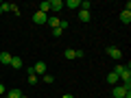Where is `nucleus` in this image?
Returning a JSON list of instances; mask_svg holds the SVG:
<instances>
[{
  "label": "nucleus",
  "mask_w": 131,
  "mask_h": 98,
  "mask_svg": "<svg viewBox=\"0 0 131 98\" xmlns=\"http://www.w3.org/2000/svg\"><path fill=\"white\" fill-rule=\"evenodd\" d=\"M20 98H28V96H24V94H22V96H20Z\"/></svg>",
  "instance_id": "26"
},
{
  "label": "nucleus",
  "mask_w": 131,
  "mask_h": 98,
  "mask_svg": "<svg viewBox=\"0 0 131 98\" xmlns=\"http://www.w3.org/2000/svg\"><path fill=\"white\" fill-rule=\"evenodd\" d=\"M61 9H63V0H50V11L59 13Z\"/></svg>",
  "instance_id": "7"
},
{
  "label": "nucleus",
  "mask_w": 131,
  "mask_h": 98,
  "mask_svg": "<svg viewBox=\"0 0 131 98\" xmlns=\"http://www.w3.org/2000/svg\"><path fill=\"white\" fill-rule=\"evenodd\" d=\"M2 13H5V11H2V2H0V15H2Z\"/></svg>",
  "instance_id": "24"
},
{
  "label": "nucleus",
  "mask_w": 131,
  "mask_h": 98,
  "mask_svg": "<svg viewBox=\"0 0 131 98\" xmlns=\"http://www.w3.org/2000/svg\"><path fill=\"white\" fill-rule=\"evenodd\" d=\"M114 72H116V74H118V76H120V74H122V72H125V65H116V68H114Z\"/></svg>",
  "instance_id": "21"
},
{
  "label": "nucleus",
  "mask_w": 131,
  "mask_h": 98,
  "mask_svg": "<svg viewBox=\"0 0 131 98\" xmlns=\"http://www.w3.org/2000/svg\"><path fill=\"white\" fill-rule=\"evenodd\" d=\"M46 70H48V68H46V63H44V61H37V63H35V65H33V72H35V74H46Z\"/></svg>",
  "instance_id": "4"
},
{
  "label": "nucleus",
  "mask_w": 131,
  "mask_h": 98,
  "mask_svg": "<svg viewBox=\"0 0 131 98\" xmlns=\"http://www.w3.org/2000/svg\"><path fill=\"white\" fill-rule=\"evenodd\" d=\"M52 35H55V37H57V39H59V37H61V35H63V31H61V28H59V26H57V28H52Z\"/></svg>",
  "instance_id": "19"
},
{
  "label": "nucleus",
  "mask_w": 131,
  "mask_h": 98,
  "mask_svg": "<svg viewBox=\"0 0 131 98\" xmlns=\"http://www.w3.org/2000/svg\"><path fill=\"white\" fill-rule=\"evenodd\" d=\"M120 22H125V24L131 22V11H122L120 13Z\"/></svg>",
  "instance_id": "16"
},
{
  "label": "nucleus",
  "mask_w": 131,
  "mask_h": 98,
  "mask_svg": "<svg viewBox=\"0 0 131 98\" xmlns=\"http://www.w3.org/2000/svg\"><path fill=\"white\" fill-rule=\"evenodd\" d=\"M66 57H68V59H81V57H83V50H72V48H68V50H66Z\"/></svg>",
  "instance_id": "5"
},
{
  "label": "nucleus",
  "mask_w": 131,
  "mask_h": 98,
  "mask_svg": "<svg viewBox=\"0 0 131 98\" xmlns=\"http://www.w3.org/2000/svg\"><path fill=\"white\" fill-rule=\"evenodd\" d=\"M11 59H13V55H9L7 50L0 52V61H2V65H11Z\"/></svg>",
  "instance_id": "8"
},
{
  "label": "nucleus",
  "mask_w": 131,
  "mask_h": 98,
  "mask_svg": "<svg viewBox=\"0 0 131 98\" xmlns=\"http://www.w3.org/2000/svg\"><path fill=\"white\" fill-rule=\"evenodd\" d=\"M107 55L112 57V59H116V61H118V59H122V52H120V48H116V46H109V48H107Z\"/></svg>",
  "instance_id": "3"
},
{
  "label": "nucleus",
  "mask_w": 131,
  "mask_h": 98,
  "mask_svg": "<svg viewBox=\"0 0 131 98\" xmlns=\"http://www.w3.org/2000/svg\"><path fill=\"white\" fill-rule=\"evenodd\" d=\"M79 9H83V11H90V9H92V2H90V0H81Z\"/></svg>",
  "instance_id": "18"
},
{
  "label": "nucleus",
  "mask_w": 131,
  "mask_h": 98,
  "mask_svg": "<svg viewBox=\"0 0 131 98\" xmlns=\"http://www.w3.org/2000/svg\"><path fill=\"white\" fill-rule=\"evenodd\" d=\"M20 96H22V92H20V89H9L5 98H20Z\"/></svg>",
  "instance_id": "17"
},
{
  "label": "nucleus",
  "mask_w": 131,
  "mask_h": 98,
  "mask_svg": "<svg viewBox=\"0 0 131 98\" xmlns=\"http://www.w3.org/2000/svg\"><path fill=\"white\" fill-rule=\"evenodd\" d=\"M2 94H5V85L0 83V96H2Z\"/></svg>",
  "instance_id": "23"
},
{
  "label": "nucleus",
  "mask_w": 131,
  "mask_h": 98,
  "mask_svg": "<svg viewBox=\"0 0 131 98\" xmlns=\"http://www.w3.org/2000/svg\"><path fill=\"white\" fill-rule=\"evenodd\" d=\"M42 79H44V83H52V81H55V76H50V74H48V72H46V74H44Z\"/></svg>",
  "instance_id": "20"
},
{
  "label": "nucleus",
  "mask_w": 131,
  "mask_h": 98,
  "mask_svg": "<svg viewBox=\"0 0 131 98\" xmlns=\"http://www.w3.org/2000/svg\"><path fill=\"white\" fill-rule=\"evenodd\" d=\"M11 68H13V70H20V68H22V59H20V57H13V59H11Z\"/></svg>",
  "instance_id": "14"
},
{
  "label": "nucleus",
  "mask_w": 131,
  "mask_h": 98,
  "mask_svg": "<svg viewBox=\"0 0 131 98\" xmlns=\"http://www.w3.org/2000/svg\"><path fill=\"white\" fill-rule=\"evenodd\" d=\"M118 81H120V79H118L116 72H109V74H107V83H109V85H116Z\"/></svg>",
  "instance_id": "12"
},
{
  "label": "nucleus",
  "mask_w": 131,
  "mask_h": 98,
  "mask_svg": "<svg viewBox=\"0 0 131 98\" xmlns=\"http://www.w3.org/2000/svg\"><path fill=\"white\" fill-rule=\"evenodd\" d=\"M46 20H48V15L42 13V11H37V13L33 15V22H35V24H46Z\"/></svg>",
  "instance_id": "6"
},
{
  "label": "nucleus",
  "mask_w": 131,
  "mask_h": 98,
  "mask_svg": "<svg viewBox=\"0 0 131 98\" xmlns=\"http://www.w3.org/2000/svg\"><path fill=\"white\" fill-rule=\"evenodd\" d=\"M39 11H42V13H46V15H48V11H50V0H44L42 5H39Z\"/></svg>",
  "instance_id": "15"
},
{
  "label": "nucleus",
  "mask_w": 131,
  "mask_h": 98,
  "mask_svg": "<svg viewBox=\"0 0 131 98\" xmlns=\"http://www.w3.org/2000/svg\"><path fill=\"white\" fill-rule=\"evenodd\" d=\"M61 98H72V96H70V94H66V96H61Z\"/></svg>",
  "instance_id": "25"
},
{
  "label": "nucleus",
  "mask_w": 131,
  "mask_h": 98,
  "mask_svg": "<svg viewBox=\"0 0 131 98\" xmlns=\"http://www.w3.org/2000/svg\"><path fill=\"white\" fill-rule=\"evenodd\" d=\"M28 83H31V85H35V83H37V74H35V72H33V68H28Z\"/></svg>",
  "instance_id": "13"
},
{
  "label": "nucleus",
  "mask_w": 131,
  "mask_h": 98,
  "mask_svg": "<svg viewBox=\"0 0 131 98\" xmlns=\"http://www.w3.org/2000/svg\"><path fill=\"white\" fill-rule=\"evenodd\" d=\"M118 79L122 81V87H127V89H131V70H129V65H125V72H122Z\"/></svg>",
  "instance_id": "1"
},
{
  "label": "nucleus",
  "mask_w": 131,
  "mask_h": 98,
  "mask_svg": "<svg viewBox=\"0 0 131 98\" xmlns=\"http://www.w3.org/2000/svg\"><path fill=\"white\" fill-rule=\"evenodd\" d=\"M127 92H131V89L122 87V85H114V92H112V96H114V98H125V96H127Z\"/></svg>",
  "instance_id": "2"
},
{
  "label": "nucleus",
  "mask_w": 131,
  "mask_h": 98,
  "mask_svg": "<svg viewBox=\"0 0 131 98\" xmlns=\"http://www.w3.org/2000/svg\"><path fill=\"white\" fill-rule=\"evenodd\" d=\"M79 20H81V22H90V20H92L90 11H83V9H79Z\"/></svg>",
  "instance_id": "11"
},
{
  "label": "nucleus",
  "mask_w": 131,
  "mask_h": 98,
  "mask_svg": "<svg viewBox=\"0 0 131 98\" xmlns=\"http://www.w3.org/2000/svg\"><path fill=\"white\" fill-rule=\"evenodd\" d=\"M79 5H81V0H66L63 2V7H68V9H72V11L79 9Z\"/></svg>",
  "instance_id": "9"
},
{
  "label": "nucleus",
  "mask_w": 131,
  "mask_h": 98,
  "mask_svg": "<svg viewBox=\"0 0 131 98\" xmlns=\"http://www.w3.org/2000/svg\"><path fill=\"white\" fill-rule=\"evenodd\" d=\"M68 26H70V22H66V20H61V24H59V28H61V31H66Z\"/></svg>",
  "instance_id": "22"
},
{
  "label": "nucleus",
  "mask_w": 131,
  "mask_h": 98,
  "mask_svg": "<svg viewBox=\"0 0 131 98\" xmlns=\"http://www.w3.org/2000/svg\"><path fill=\"white\" fill-rule=\"evenodd\" d=\"M46 24H50V28H57V26H59V24H61V20L57 18V15H50V18L46 20Z\"/></svg>",
  "instance_id": "10"
}]
</instances>
